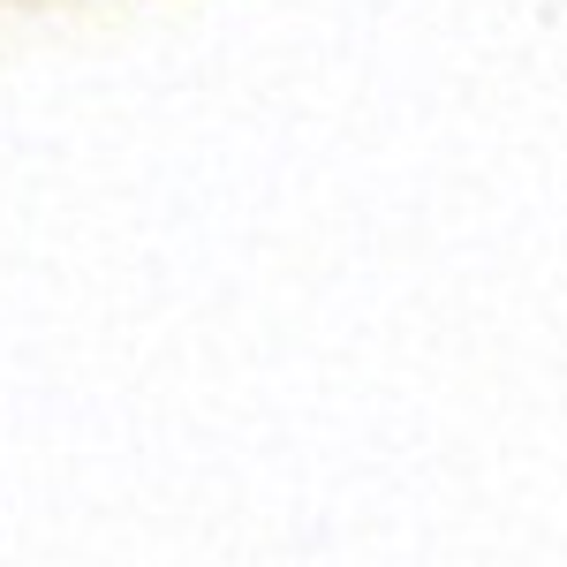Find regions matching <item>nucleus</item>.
Here are the masks:
<instances>
[]
</instances>
